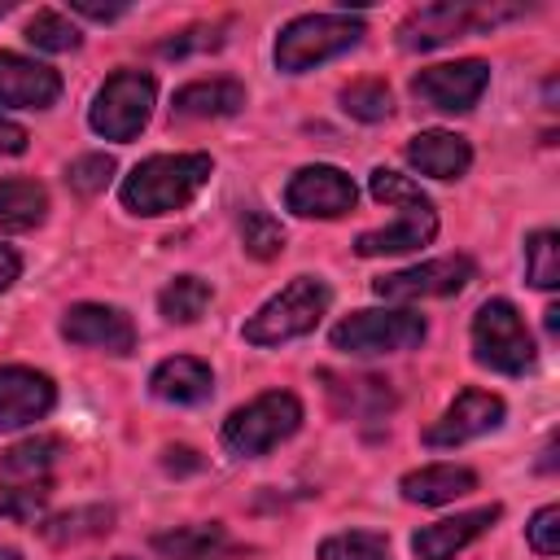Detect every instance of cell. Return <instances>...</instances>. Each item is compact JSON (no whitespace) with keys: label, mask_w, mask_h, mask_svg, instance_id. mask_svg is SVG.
<instances>
[{"label":"cell","mask_w":560,"mask_h":560,"mask_svg":"<svg viewBox=\"0 0 560 560\" xmlns=\"http://www.w3.org/2000/svg\"><path fill=\"white\" fill-rule=\"evenodd\" d=\"M210 171H214L210 153H158V158H144L131 166L118 197L131 214L158 219V214L184 210L206 188Z\"/></svg>","instance_id":"6da1fadb"},{"label":"cell","mask_w":560,"mask_h":560,"mask_svg":"<svg viewBox=\"0 0 560 560\" xmlns=\"http://www.w3.org/2000/svg\"><path fill=\"white\" fill-rule=\"evenodd\" d=\"M298 429H302V402H298V394H289V389H267V394L249 398L245 407H236V411L223 420L219 442H223V451L236 455V459H258V455H267L271 446L289 442Z\"/></svg>","instance_id":"7a4b0ae2"},{"label":"cell","mask_w":560,"mask_h":560,"mask_svg":"<svg viewBox=\"0 0 560 560\" xmlns=\"http://www.w3.org/2000/svg\"><path fill=\"white\" fill-rule=\"evenodd\" d=\"M328 284L319 276H293L276 298H267L249 319H245V341L249 346H284L293 337H306L319 315L328 311Z\"/></svg>","instance_id":"3957f363"},{"label":"cell","mask_w":560,"mask_h":560,"mask_svg":"<svg viewBox=\"0 0 560 560\" xmlns=\"http://www.w3.org/2000/svg\"><path fill=\"white\" fill-rule=\"evenodd\" d=\"M363 39V22L346 13H302L276 35V66L284 74H306Z\"/></svg>","instance_id":"277c9868"},{"label":"cell","mask_w":560,"mask_h":560,"mask_svg":"<svg viewBox=\"0 0 560 560\" xmlns=\"http://www.w3.org/2000/svg\"><path fill=\"white\" fill-rule=\"evenodd\" d=\"M534 337L508 298H490L472 315V359L499 376H525L534 368Z\"/></svg>","instance_id":"5b68a950"},{"label":"cell","mask_w":560,"mask_h":560,"mask_svg":"<svg viewBox=\"0 0 560 560\" xmlns=\"http://www.w3.org/2000/svg\"><path fill=\"white\" fill-rule=\"evenodd\" d=\"M153 96H158L153 74H144V70H118V74H109V79L96 88L92 109H88V122H92L96 136L127 144V140H136L140 127L149 122Z\"/></svg>","instance_id":"8992f818"},{"label":"cell","mask_w":560,"mask_h":560,"mask_svg":"<svg viewBox=\"0 0 560 560\" xmlns=\"http://www.w3.org/2000/svg\"><path fill=\"white\" fill-rule=\"evenodd\" d=\"M429 324L424 315L416 311H354L346 315L328 341L332 350L341 354H354V359H368V354H398V350H416L424 341Z\"/></svg>","instance_id":"52a82bcc"},{"label":"cell","mask_w":560,"mask_h":560,"mask_svg":"<svg viewBox=\"0 0 560 560\" xmlns=\"http://www.w3.org/2000/svg\"><path fill=\"white\" fill-rule=\"evenodd\" d=\"M516 9H486V4H424L416 9L402 26H398V44L402 48H442L451 39H464L472 31H486L494 26L499 18H512Z\"/></svg>","instance_id":"ba28073f"},{"label":"cell","mask_w":560,"mask_h":560,"mask_svg":"<svg viewBox=\"0 0 560 560\" xmlns=\"http://www.w3.org/2000/svg\"><path fill=\"white\" fill-rule=\"evenodd\" d=\"M477 276V262L468 254H446V258H429L402 271H389L381 280H372V293L385 302H420V298H451L459 289H468V280Z\"/></svg>","instance_id":"9c48e42d"},{"label":"cell","mask_w":560,"mask_h":560,"mask_svg":"<svg viewBox=\"0 0 560 560\" xmlns=\"http://www.w3.org/2000/svg\"><path fill=\"white\" fill-rule=\"evenodd\" d=\"M490 88V66L468 57V61H446V66H429L411 79V96L438 114H464L481 101V92Z\"/></svg>","instance_id":"30bf717a"},{"label":"cell","mask_w":560,"mask_h":560,"mask_svg":"<svg viewBox=\"0 0 560 560\" xmlns=\"http://www.w3.org/2000/svg\"><path fill=\"white\" fill-rule=\"evenodd\" d=\"M354 201H359L354 179L341 166H328V162L302 166L284 184V206L302 219H341V214L354 210Z\"/></svg>","instance_id":"8fae6325"},{"label":"cell","mask_w":560,"mask_h":560,"mask_svg":"<svg viewBox=\"0 0 560 560\" xmlns=\"http://www.w3.org/2000/svg\"><path fill=\"white\" fill-rule=\"evenodd\" d=\"M61 337L70 346L105 350V354H131L136 350V324L127 311L105 302H79L61 315Z\"/></svg>","instance_id":"7c38bea8"},{"label":"cell","mask_w":560,"mask_h":560,"mask_svg":"<svg viewBox=\"0 0 560 560\" xmlns=\"http://www.w3.org/2000/svg\"><path fill=\"white\" fill-rule=\"evenodd\" d=\"M503 424V398L486 389H459L455 402L424 429V446H464Z\"/></svg>","instance_id":"4fadbf2b"},{"label":"cell","mask_w":560,"mask_h":560,"mask_svg":"<svg viewBox=\"0 0 560 560\" xmlns=\"http://www.w3.org/2000/svg\"><path fill=\"white\" fill-rule=\"evenodd\" d=\"M52 402H57L52 376H44L35 368H22V363L0 368V433L44 420L52 411Z\"/></svg>","instance_id":"5bb4252c"},{"label":"cell","mask_w":560,"mask_h":560,"mask_svg":"<svg viewBox=\"0 0 560 560\" xmlns=\"http://www.w3.org/2000/svg\"><path fill=\"white\" fill-rule=\"evenodd\" d=\"M438 236V210L429 197L411 201V206H398V219L385 223V228H372V232H359L354 241V254L359 258H381V254H407V249H420Z\"/></svg>","instance_id":"9a60e30c"},{"label":"cell","mask_w":560,"mask_h":560,"mask_svg":"<svg viewBox=\"0 0 560 560\" xmlns=\"http://www.w3.org/2000/svg\"><path fill=\"white\" fill-rule=\"evenodd\" d=\"M61 96V74L44 61L0 48V105L9 109H48Z\"/></svg>","instance_id":"2e32d148"},{"label":"cell","mask_w":560,"mask_h":560,"mask_svg":"<svg viewBox=\"0 0 560 560\" xmlns=\"http://www.w3.org/2000/svg\"><path fill=\"white\" fill-rule=\"evenodd\" d=\"M503 516L499 503H486V508H472V512H459V516H446V521H433L424 529L411 534V551L420 560H455L468 542H477L494 521Z\"/></svg>","instance_id":"e0dca14e"},{"label":"cell","mask_w":560,"mask_h":560,"mask_svg":"<svg viewBox=\"0 0 560 560\" xmlns=\"http://www.w3.org/2000/svg\"><path fill=\"white\" fill-rule=\"evenodd\" d=\"M149 547H153L158 560H236V556H245V547L219 521H201V525H179V529L153 534Z\"/></svg>","instance_id":"ac0fdd59"},{"label":"cell","mask_w":560,"mask_h":560,"mask_svg":"<svg viewBox=\"0 0 560 560\" xmlns=\"http://www.w3.org/2000/svg\"><path fill=\"white\" fill-rule=\"evenodd\" d=\"M149 389L162 402L192 407V402H206L214 394V372H210V363H201L192 354H175V359H162L149 372Z\"/></svg>","instance_id":"d6986e66"},{"label":"cell","mask_w":560,"mask_h":560,"mask_svg":"<svg viewBox=\"0 0 560 560\" xmlns=\"http://www.w3.org/2000/svg\"><path fill=\"white\" fill-rule=\"evenodd\" d=\"M407 162L420 171V175H433V179H459L468 166H472V144L455 131H420L407 140Z\"/></svg>","instance_id":"ffe728a7"},{"label":"cell","mask_w":560,"mask_h":560,"mask_svg":"<svg viewBox=\"0 0 560 560\" xmlns=\"http://www.w3.org/2000/svg\"><path fill=\"white\" fill-rule=\"evenodd\" d=\"M398 490H402L407 503L442 508V503H455V499L472 494L477 490V472L464 468V464H424V468H411L398 481Z\"/></svg>","instance_id":"44dd1931"},{"label":"cell","mask_w":560,"mask_h":560,"mask_svg":"<svg viewBox=\"0 0 560 560\" xmlns=\"http://www.w3.org/2000/svg\"><path fill=\"white\" fill-rule=\"evenodd\" d=\"M245 105V83L236 79H197L184 83L171 101L175 118H232Z\"/></svg>","instance_id":"7402d4cb"},{"label":"cell","mask_w":560,"mask_h":560,"mask_svg":"<svg viewBox=\"0 0 560 560\" xmlns=\"http://www.w3.org/2000/svg\"><path fill=\"white\" fill-rule=\"evenodd\" d=\"M48 214V192L35 179H0V232H31Z\"/></svg>","instance_id":"603a6c76"},{"label":"cell","mask_w":560,"mask_h":560,"mask_svg":"<svg viewBox=\"0 0 560 560\" xmlns=\"http://www.w3.org/2000/svg\"><path fill=\"white\" fill-rule=\"evenodd\" d=\"M61 455H66V442L39 433V438H26V442L9 446V451L0 455V472H4V477H22V481H48V468H52Z\"/></svg>","instance_id":"cb8c5ba5"},{"label":"cell","mask_w":560,"mask_h":560,"mask_svg":"<svg viewBox=\"0 0 560 560\" xmlns=\"http://www.w3.org/2000/svg\"><path fill=\"white\" fill-rule=\"evenodd\" d=\"M210 284L201 280V276H175L162 293H158V311H162V319H171V324H192V319H201L206 315V306H210Z\"/></svg>","instance_id":"d4e9b609"},{"label":"cell","mask_w":560,"mask_h":560,"mask_svg":"<svg viewBox=\"0 0 560 560\" xmlns=\"http://www.w3.org/2000/svg\"><path fill=\"white\" fill-rule=\"evenodd\" d=\"M48 508V481L0 486V525H35Z\"/></svg>","instance_id":"484cf974"},{"label":"cell","mask_w":560,"mask_h":560,"mask_svg":"<svg viewBox=\"0 0 560 560\" xmlns=\"http://www.w3.org/2000/svg\"><path fill=\"white\" fill-rule=\"evenodd\" d=\"M319 560H394L389 538L372 529H346L319 542Z\"/></svg>","instance_id":"4316f807"},{"label":"cell","mask_w":560,"mask_h":560,"mask_svg":"<svg viewBox=\"0 0 560 560\" xmlns=\"http://www.w3.org/2000/svg\"><path fill=\"white\" fill-rule=\"evenodd\" d=\"M525 280L534 289H556L560 284V236L551 228H542L525 241Z\"/></svg>","instance_id":"83f0119b"},{"label":"cell","mask_w":560,"mask_h":560,"mask_svg":"<svg viewBox=\"0 0 560 560\" xmlns=\"http://www.w3.org/2000/svg\"><path fill=\"white\" fill-rule=\"evenodd\" d=\"M241 249L249 254V258H258V262H271L280 249H284V228L267 214V210H245L241 214Z\"/></svg>","instance_id":"f1b7e54d"},{"label":"cell","mask_w":560,"mask_h":560,"mask_svg":"<svg viewBox=\"0 0 560 560\" xmlns=\"http://www.w3.org/2000/svg\"><path fill=\"white\" fill-rule=\"evenodd\" d=\"M26 39L44 52H74L79 48V26L61 13V9H39L26 22Z\"/></svg>","instance_id":"f546056e"},{"label":"cell","mask_w":560,"mask_h":560,"mask_svg":"<svg viewBox=\"0 0 560 560\" xmlns=\"http://www.w3.org/2000/svg\"><path fill=\"white\" fill-rule=\"evenodd\" d=\"M341 109L350 118H359V122H381V118H389L394 96H389V88L381 79H359V83H350L341 92Z\"/></svg>","instance_id":"4dcf8cb0"},{"label":"cell","mask_w":560,"mask_h":560,"mask_svg":"<svg viewBox=\"0 0 560 560\" xmlns=\"http://www.w3.org/2000/svg\"><path fill=\"white\" fill-rule=\"evenodd\" d=\"M105 529H109V508H79V512L52 516L44 525V534L52 542H79V538H92V534H105Z\"/></svg>","instance_id":"1f68e13d"},{"label":"cell","mask_w":560,"mask_h":560,"mask_svg":"<svg viewBox=\"0 0 560 560\" xmlns=\"http://www.w3.org/2000/svg\"><path fill=\"white\" fill-rule=\"evenodd\" d=\"M109 179H114V158H109V153H83V158H74L70 171H66V184H70L74 192H83V197L101 192Z\"/></svg>","instance_id":"d6a6232c"},{"label":"cell","mask_w":560,"mask_h":560,"mask_svg":"<svg viewBox=\"0 0 560 560\" xmlns=\"http://www.w3.org/2000/svg\"><path fill=\"white\" fill-rule=\"evenodd\" d=\"M525 538H529L534 556H556V551H560V508H556V503L538 508V512L529 516V525H525Z\"/></svg>","instance_id":"836d02e7"},{"label":"cell","mask_w":560,"mask_h":560,"mask_svg":"<svg viewBox=\"0 0 560 560\" xmlns=\"http://www.w3.org/2000/svg\"><path fill=\"white\" fill-rule=\"evenodd\" d=\"M223 35L214 26H192V31H179L175 39H162L158 52L162 57H184V52H206V48H219Z\"/></svg>","instance_id":"e575fe53"},{"label":"cell","mask_w":560,"mask_h":560,"mask_svg":"<svg viewBox=\"0 0 560 560\" xmlns=\"http://www.w3.org/2000/svg\"><path fill=\"white\" fill-rule=\"evenodd\" d=\"M26 144H31L26 127H18L13 118H0V158H18L26 153Z\"/></svg>","instance_id":"d590c367"},{"label":"cell","mask_w":560,"mask_h":560,"mask_svg":"<svg viewBox=\"0 0 560 560\" xmlns=\"http://www.w3.org/2000/svg\"><path fill=\"white\" fill-rule=\"evenodd\" d=\"M70 9L83 13V18H92V22H114V18L127 13V4H92V0H70Z\"/></svg>","instance_id":"8d00e7d4"},{"label":"cell","mask_w":560,"mask_h":560,"mask_svg":"<svg viewBox=\"0 0 560 560\" xmlns=\"http://www.w3.org/2000/svg\"><path fill=\"white\" fill-rule=\"evenodd\" d=\"M18 276H22V258H18L9 245H0V293H4Z\"/></svg>","instance_id":"74e56055"},{"label":"cell","mask_w":560,"mask_h":560,"mask_svg":"<svg viewBox=\"0 0 560 560\" xmlns=\"http://www.w3.org/2000/svg\"><path fill=\"white\" fill-rule=\"evenodd\" d=\"M171 459H166V468H197L201 459H197V451H188V446H171L166 451Z\"/></svg>","instance_id":"f35d334b"},{"label":"cell","mask_w":560,"mask_h":560,"mask_svg":"<svg viewBox=\"0 0 560 560\" xmlns=\"http://www.w3.org/2000/svg\"><path fill=\"white\" fill-rule=\"evenodd\" d=\"M547 332H551V337L560 332V306H547Z\"/></svg>","instance_id":"ab89813d"},{"label":"cell","mask_w":560,"mask_h":560,"mask_svg":"<svg viewBox=\"0 0 560 560\" xmlns=\"http://www.w3.org/2000/svg\"><path fill=\"white\" fill-rule=\"evenodd\" d=\"M0 560H18V551L13 547H0Z\"/></svg>","instance_id":"60d3db41"},{"label":"cell","mask_w":560,"mask_h":560,"mask_svg":"<svg viewBox=\"0 0 560 560\" xmlns=\"http://www.w3.org/2000/svg\"><path fill=\"white\" fill-rule=\"evenodd\" d=\"M9 9H13V0H0V18H4V13H9Z\"/></svg>","instance_id":"b9f144b4"}]
</instances>
